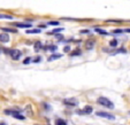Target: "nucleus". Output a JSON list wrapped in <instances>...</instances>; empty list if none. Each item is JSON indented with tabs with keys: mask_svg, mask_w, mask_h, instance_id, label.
Wrapping results in <instances>:
<instances>
[{
	"mask_svg": "<svg viewBox=\"0 0 130 125\" xmlns=\"http://www.w3.org/2000/svg\"><path fill=\"white\" fill-rule=\"evenodd\" d=\"M97 101H98V103L101 104L103 107H106V108H108V109H113L114 108L113 102H112L111 100H108L107 98H99Z\"/></svg>",
	"mask_w": 130,
	"mask_h": 125,
	"instance_id": "nucleus-1",
	"label": "nucleus"
},
{
	"mask_svg": "<svg viewBox=\"0 0 130 125\" xmlns=\"http://www.w3.org/2000/svg\"><path fill=\"white\" fill-rule=\"evenodd\" d=\"M59 23H60V22H58V21H51V22H49L50 25H59Z\"/></svg>",
	"mask_w": 130,
	"mask_h": 125,
	"instance_id": "nucleus-21",
	"label": "nucleus"
},
{
	"mask_svg": "<svg viewBox=\"0 0 130 125\" xmlns=\"http://www.w3.org/2000/svg\"><path fill=\"white\" fill-rule=\"evenodd\" d=\"M44 48H45V49H49V51H53V52H54V51H57V49H58V47L55 46V45H49V46L44 47Z\"/></svg>",
	"mask_w": 130,
	"mask_h": 125,
	"instance_id": "nucleus-10",
	"label": "nucleus"
},
{
	"mask_svg": "<svg viewBox=\"0 0 130 125\" xmlns=\"http://www.w3.org/2000/svg\"><path fill=\"white\" fill-rule=\"evenodd\" d=\"M97 116L103 117V118H107V119H112V120H113L114 118H115V117H114L113 115L107 114V112H105V111H98V112H97Z\"/></svg>",
	"mask_w": 130,
	"mask_h": 125,
	"instance_id": "nucleus-6",
	"label": "nucleus"
},
{
	"mask_svg": "<svg viewBox=\"0 0 130 125\" xmlns=\"http://www.w3.org/2000/svg\"><path fill=\"white\" fill-rule=\"evenodd\" d=\"M55 37H57L58 39H61V38H62V36H61V35H55Z\"/></svg>",
	"mask_w": 130,
	"mask_h": 125,
	"instance_id": "nucleus-25",
	"label": "nucleus"
},
{
	"mask_svg": "<svg viewBox=\"0 0 130 125\" xmlns=\"http://www.w3.org/2000/svg\"><path fill=\"white\" fill-rule=\"evenodd\" d=\"M61 56H62L61 54H53V55H51V57H50L49 60H50V61H52V60H57V59H60Z\"/></svg>",
	"mask_w": 130,
	"mask_h": 125,
	"instance_id": "nucleus-11",
	"label": "nucleus"
},
{
	"mask_svg": "<svg viewBox=\"0 0 130 125\" xmlns=\"http://www.w3.org/2000/svg\"><path fill=\"white\" fill-rule=\"evenodd\" d=\"M0 125H6V124H5V123H1V124H0Z\"/></svg>",
	"mask_w": 130,
	"mask_h": 125,
	"instance_id": "nucleus-28",
	"label": "nucleus"
},
{
	"mask_svg": "<svg viewBox=\"0 0 130 125\" xmlns=\"http://www.w3.org/2000/svg\"><path fill=\"white\" fill-rule=\"evenodd\" d=\"M29 62H30V57H28V60H24V61H23V63H24V64H28Z\"/></svg>",
	"mask_w": 130,
	"mask_h": 125,
	"instance_id": "nucleus-24",
	"label": "nucleus"
},
{
	"mask_svg": "<svg viewBox=\"0 0 130 125\" xmlns=\"http://www.w3.org/2000/svg\"><path fill=\"white\" fill-rule=\"evenodd\" d=\"M13 116L15 117V118H17V119H24V117L21 116V115H19V112H14Z\"/></svg>",
	"mask_w": 130,
	"mask_h": 125,
	"instance_id": "nucleus-16",
	"label": "nucleus"
},
{
	"mask_svg": "<svg viewBox=\"0 0 130 125\" xmlns=\"http://www.w3.org/2000/svg\"><path fill=\"white\" fill-rule=\"evenodd\" d=\"M117 43H119V41H117L116 39H113L112 41H109V46H111V47H115V46H117Z\"/></svg>",
	"mask_w": 130,
	"mask_h": 125,
	"instance_id": "nucleus-15",
	"label": "nucleus"
},
{
	"mask_svg": "<svg viewBox=\"0 0 130 125\" xmlns=\"http://www.w3.org/2000/svg\"><path fill=\"white\" fill-rule=\"evenodd\" d=\"M124 30H120V29H116V30H114V33H122Z\"/></svg>",
	"mask_w": 130,
	"mask_h": 125,
	"instance_id": "nucleus-23",
	"label": "nucleus"
},
{
	"mask_svg": "<svg viewBox=\"0 0 130 125\" xmlns=\"http://www.w3.org/2000/svg\"><path fill=\"white\" fill-rule=\"evenodd\" d=\"M93 111V108L91 106H85L82 110H77V114L79 115H83V114H92Z\"/></svg>",
	"mask_w": 130,
	"mask_h": 125,
	"instance_id": "nucleus-5",
	"label": "nucleus"
},
{
	"mask_svg": "<svg viewBox=\"0 0 130 125\" xmlns=\"http://www.w3.org/2000/svg\"><path fill=\"white\" fill-rule=\"evenodd\" d=\"M96 31H97L98 33H100V35H108V33L106 32L105 30H103V29H98V28H97V29H96Z\"/></svg>",
	"mask_w": 130,
	"mask_h": 125,
	"instance_id": "nucleus-17",
	"label": "nucleus"
},
{
	"mask_svg": "<svg viewBox=\"0 0 130 125\" xmlns=\"http://www.w3.org/2000/svg\"><path fill=\"white\" fill-rule=\"evenodd\" d=\"M63 104H66V106H69V107H75L78 104V101L76 100V99L74 98H70V99H65L63 100Z\"/></svg>",
	"mask_w": 130,
	"mask_h": 125,
	"instance_id": "nucleus-4",
	"label": "nucleus"
},
{
	"mask_svg": "<svg viewBox=\"0 0 130 125\" xmlns=\"http://www.w3.org/2000/svg\"><path fill=\"white\" fill-rule=\"evenodd\" d=\"M9 55H11V57L13 60H19L20 57H21L22 53L19 49H11V51H9Z\"/></svg>",
	"mask_w": 130,
	"mask_h": 125,
	"instance_id": "nucleus-3",
	"label": "nucleus"
},
{
	"mask_svg": "<svg viewBox=\"0 0 130 125\" xmlns=\"http://www.w3.org/2000/svg\"><path fill=\"white\" fill-rule=\"evenodd\" d=\"M96 46V40L95 39H88L85 43H84V48L86 49V51H91Z\"/></svg>",
	"mask_w": 130,
	"mask_h": 125,
	"instance_id": "nucleus-2",
	"label": "nucleus"
},
{
	"mask_svg": "<svg viewBox=\"0 0 130 125\" xmlns=\"http://www.w3.org/2000/svg\"><path fill=\"white\" fill-rule=\"evenodd\" d=\"M81 33H89V31H88V30H82Z\"/></svg>",
	"mask_w": 130,
	"mask_h": 125,
	"instance_id": "nucleus-26",
	"label": "nucleus"
},
{
	"mask_svg": "<svg viewBox=\"0 0 130 125\" xmlns=\"http://www.w3.org/2000/svg\"><path fill=\"white\" fill-rule=\"evenodd\" d=\"M1 30L3 31H6V32H17L16 30H14V29H8V28H3V29H1Z\"/></svg>",
	"mask_w": 130,
	"mask_h": 125,
	"instance_id": "nucleus-18",
	"label": "nucleus"
},
{
	"mask_svg": "<svg viewBox=\"0 0 130 125\" xmlns=\"http://www.w3.org/2000/svg\"><path fill=\"white\" fill-rule=\"evenodd\" d=\"M81 51H75V52H73V53H70V56H76V55H81Z\"/></svg>",
	"mask_w": 130,
	"mask_h": 125,
	"instance_id": "nucleus-19",
	"label": "nucleus"
},
{
	"mask_svg": "<svg viewBox=\"0 0 130 125\" xmlns=\"http://www.w3.org/2000/svg\"><path fill=\"white\" fill-rule=\"evenodd\" d=\"M61 31H63V29H61V28H59V29H54V30H53V32H52V33H59V32H61Z\"/></svg>",
	"mask_w": 130,
	"mask_h": 125,
	"instance_id": "nucleus-22",
	"label": "nucleus"
},
{
	"mask_svg": "<svg viewBox=\"0 0 130 125\" xmlns=\"http://www.w3.org/2000/svg\"><path fill=\"white\" fill-rule=\"evenodd\" d=\"M124 31H125V32H130V29H125Z\"/></svg>",
	"mask_w": 130,
	"mask_h": 125,
	"instance_id": "nucleus-27",
	"label": "nucleus"
},
{
	"mask_svg": "<svg viewBox=\"0 0 130 125\" xmlns=\"http://www.w3.org/2000/svg\"><path fill=\"white\" fill-rule=\"evenodd\" d=\"M27 33H40V29H32V30H27Z\"/></svg>",
	"mask_w": 130,
	"mask_h": 125,
	"instance_id": "nucleus-12",
	"label": "nucleus"
},
{
	"mask_svg": "<svg viewBox=\"0 0 130 125\" xmlns=\"http://www.w3.org/2000/svg\"><path fill=\"white\" fill-rule=\"evenodd\" d=\"M14 25L17 28H30V24H23V23H15Z\"/></svg>",
	"mask_w": 130,
	"mask_h": 125,
	"instance_id": "nucleus-14",
	"label": "nucleus"
},
{
	"mask_svg": "<svg viewBox=\"0 0 130 125\" xmlns=\"http://www.w3.org/2000/svg\"><path fill=\"white\" fill-rule=\"evenodd\" d=\"M43 48V46H41V43L40 41H37V43L35 44V51H39V49Z\"/></svg>",
	"mask_w": 130,
	"mask_h": 125,
	"instance_id": "nucleus-13",
	"label": "nucleus"
},
{
	"mask_svg": "<svg viewBox=\"0 0 130 125\" xmlns=\"http://www.w3.org/2000/svg\"><path fill=\"white\" fill-rule=\"evenodd\" d=\"M9 40H11V38H9V35H8V33H6V32L0 33V43L6 44V43H8Z\"/></svg>",
	"mask_w": 130,
	"mask_h": 125,
	"instance_id": "nucleus-7",
	"label": "nucleus"
},
{
	"mask_svg": "<svg viewBox=\"0 0 130 125\" xmlns=\"http://www.w3.org/2000/svg\"><path fill=\"white\" fill-rule=\"evenodd\" d=\"M129 115H130V111H129Z\"/></svg>",
	"mask_w": 130,
	"mask_h": 125,
	"instance_id": "nucleus-29",
	"label": "nucleus"
},
{
	"mask_svg": "<svg viewBox=\"0 0 130 125\" xmlns=\"http://www.w3.org/2000/svg\"><path fill=\"white\" fill-rule=\"evenodd\" d=\"M0 20H13V16L7 14H0Z\"/></svg>",
	"mask_w": 130,
	"mask_h": 125,
	"instance_id": "nucleus-8",
	"label": "nucleus"
},
{
	"mask_svg": "<svg viewBox=\"0 0 130 125\" xmlns=\"http://www.w3.org/2000/svg\"><path fill=\"white\" fill-rule=\"evenodd\" d=\"M55 124H57V125H67V122H66L65 119H61V118H58V119L55 120Z\"/></svg>",
	"mask_w": 130,
	"mask_h": 125,
	"instance_id": "nucleus-9",
	"label": "nucleus"
},
{
	"mask_svg": "<svg viewBox=\"0 0 130 125\" xmlns=\"http://www.w3.org/2000/svg\"><path fill=\"white\" fill-rule=\"evenodd\" d=\"M70 46H65V48H63V52H65V53H69V52H70Z\"/></svg>",
	"mask_w": 130,
	"mask_h": 125,
	"instance_id": "nucleus-20",
	"label": "nucleus"
}]
</instances>
